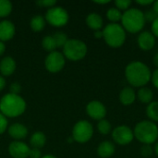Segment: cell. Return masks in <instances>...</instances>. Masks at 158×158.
<instances>
[{
    "mask_svg": "<svg viewBox=\"0 0 158 158\" xmlns=\"http://www.w3.org/2000/svg\"><path fill=\"white\" fill-rule=\"evenodd\" d=\"M125 78L132 88H142L151 81L152 71L145 63L132 61L125 68Z\"/></svg>",
    "mask_w": 158,
    "mask_h": 158,
    "instance_id": "1",
    "label": "cell"
},
{
    "mask_svg": "<svg viewBox=\"0 0 158 158\" xmlns=\"http://www.w3.org/2000/svg\"><path fill=\"white\" fill-rule=\"evenodd\" d=\"M26 110V102L19 94H6L0 99V112L6 118H17Z\"/></svg>",
    "mask_w": 158,
    "mask_h": 158,
    "instance_id": "2",
    "label": "cell"
},
{
    "mask_svg": "<svg viewBox=\"0 0 158 158\" xmlns=\"http://www.w3.org/2000/svg\"><path fill=\"white\" fill-rule=\"evenodd\" d=\"M120 22L126 32L128 31L130 33H137L143 31L146 23L144 13L136 7H131L122 13Z\"/></svg>",
    "mask_w": 158,
    "mask_h": 158,
    "instance_id": "3",
    "label": "cell"
},
{
    "mask_svg": "<svg viewBox=\"0 0 158 158\" xmlns=\"http://www.w3.org/2000/svg\"><path fill=\"white\" fill-rule=\"evenodd\" d=\"M133 134L141 143L152 145L158 141V126L151 120H142L135 125Z\"/></svg>",
    "mask_w": 158,
    "mask_h": 158,
    "instance_id": "4",
    "label": "cell"
},
{
    "mask_svg": "<svg viewBox=\"0 0 158 158\" xmlns=\"http://www.w3.org/2000/svg\"><path fill=\"white\" fill-rule=\"evenodd\" d=\"M126 31L119 23H109L103 30V39L112 48L121 47L126 41Z\"/></svg>",
    "mask_w": 158,
    "mask_h": 158,
    "instance_id": "5",
    "label": "cell"
},
{
    "mask_svg": "<svg viewBox=\"0 0 158 158\" xmlns=\"http://www.w3.org/2000/svg\"><path fill=\"white\" fill-rule=\"evenodd\" d=\"M88 52V47L83 41L78 39H69L63 46L65 58L70 61H80L83 59Z\"/></svg>",
    "mask_w": 158,
    "mask_h": 158,
    "instance_id": "6",
    "label": "cell"
},
{
    "mask_svg": "<svg viewBox=\"0 0 158 158\" xmlns=\"http://www.w3.org/2000/svg\"><path fill=\"white\" fill-rule=\"evenodd\" d=\"M94 135V127L87 120L78 121L72 129V138L79 143H88Z\"/></svg>",
    "mask_w": 158,
    "mask_h": 158,
    "instance_id": "7",
    "label": "cell"
},
{
    "mask_svg": "<svg viewBox=\"0 0 158 158\" xmlns=\"http://www.w3.org/2000/svg\"><path fill=\"white\" fill-rule=\"evenodd\" d=\"M44 19L54 27H63L69 21V13L62 6H53L48 8Z\"/></svg>",
    "mask_w": 158,
    "mask_h": 158,
    "instance_id": "8",
    "label": "cell"
},
{
    "mask_svg": "<svg viewBox=\"0 0 158 158\" xmlns=\"http://www.w3.org/2000/svg\"><path fill=\"white\" fill-rule=\"evenodd\" d=\"M111 135L113 141L118 145H128L134 139L133 131L127 125H119L116 127L112 130Z\"/></svg>",
    "mask_w": 158,
    "mask_h": 158,
    "instance_id": "9",
    "label": "cell"
},
{
    "mask_svg": "<svg viewBox=\"0 0 158 158\" xmlns=\"http://www.w3.org/2000/svg\"><path fill=\"white\" fill-rule=\"evenodd\" d=\"M66 58L64 55L57 51H53L48 54L44 60L45 69L51 73H56L63 69L65 67Z\"/></svg>",
    "mask_w": 158,
    "mask_h": 158,
    "instance_id": "10",
    "label": "cell"
},
{
    "mask_svg": "<svg viewBox=\"0 0 158 158\" xmlns=\"http://www.w3.org/2000/svg\"><path fill=\"white\" fill-rule=\"evenodd\" d=\"M87 115L94 120H102L106 116V107L105 105L97 100L91 101L86 106Z\"/></svg>",
    "mask_w": 158,
    "mask_h": 158,
    "instance_id": "11",
    "label": "cell"
},
{
    "mask_svg": "<svg viewBox=\"0 0 158 158\" xmlns=\"http://www.w3.org/2000/svg\"><path fill=\"white\" fill-rule=\"evenodd\" d=\"M8 153L13 158L29 157L30 147L23 142L14 141L8 146Z\"/></svg>",
    "mask_w": 158,
    "mask_h": 158,
    "instance_id": "12",
    "label": "cell"
},
{
    "mask_svg": "<svg viewBox=\"0 0 158 158\" xmlns=\"http://www.w3.org/2000/svg\"><path fill=\"white\" fill-rule=\"evenodd\" d=\"M137 44L143 51H150L156 45V37L151 31H143L137 37Z\"/></svg>",
    "mask_w": 158,
    "mask_h": 158,
    "instance_id": "13",
    "label": "cell"
},
{
    "mask_svg": "<svg viewBox=\"0 0 158 158\" xmlns=\"http://www.w3.org/2000/svg\"><path fill=\"white\" fill-rule=\"evenodd\" d=\"M15 25L10 20L0 21V41L6 42L11 40L15 35Z\"/></svg>",
    "mask_w": 158,
    "mask_h": 158,
    "instance_id": "14",
    "label": "cell"
},
{
    "mask_svg": "<svg viewBox=\"0 0 158 158\" xmlns=\"http://www.w3.org/2000/svg\"><path fill=\"white\" fill-rule=\"evenodd\" d=\"M137 98V94L135 92V90L132 87L127 86L124 87L118 95V99L119 102L123 105V106H131L132 105L135 100Z\"/></svg>",
    "mask_w": 158,
    "mask_h": 158,
    "instance_id": "15",
    "label": "cell"
},
{
    "mask_svg": "<svg viewBox=\"0 0 158 158\" xmlns=\"http://www.w3.org/2000/svg\"><path fill=\"white\" fill-rule=\"evenodd\" d=\"M8 134L14 140H22L28 135V129L20 123H14L7 129Z\"/></svg>",
    "mask_w": 158,
    "mask_h": 158,
    "instance_id": "16",
    "label": "cell"
},
{
    "mask_svg": "<svg viewBox=\"0 0 158 158\" xmlns=\"http://www.w3.org/2000/svg\"><path fill=\"white\" fill-rule=\"evenodd\" d=\"M116 152L115 144L109 141L102 142L97 147V155L101 158L111 157Z\"/></svg>",
    "mask_w": 158,
    "mask_h": 158,
    "instance_id": "17",
    "label": "cell"
},
{
    "mask_svg": "<svg viewBox=\"0 0 158 158\" xmlns=\"http://www.w3.org/2000/svg\"><path fill=\"white\" fill-rule=\"evenodd\" d=\"M86 24L93 31H100L103 28L104 20L101 15L96 12H92L86 17Z\"/></svg>",
    "mask_w": 158,
    "mask_h": 158,
    "instance_id": "18",
    "label": "cell"
},
{
    "mask_svg": "<svg viewBox=\"0 0 158 158\" xmlns=\"http://www.w3.org/2000/svg\"><path fill=\"white\" fill-rule=\"evenodd\" d=\"M16 70V62L13 57L6 56L0 61V72L4 76H10Z\"/></svg>",
    "mask_w": 158,
    "mask_h": 158,
    "instance_id": "19",
    "label": "cell"
},
{
    "mask_svg": "<svg viewBox=\"0 0 158 158\" xmlns=\"http://www.w3.org/2000/svg\"><path fill=\"white\" fill-rule=\"evenodd\" d=\"M137 98L139 99V101L143 104H146V105H149L151 102H153V99H154V93L153 91L144 86V87H142L138 90L137 92Z\"/></svg>",
    "mask_w": 158,
    "mask_h": 158,
    "instance_id": "20",
    "label": "cell"
},
{
    "mask_svg": "<svg viewBox=\"0 0 158 158\" xmlns=\"http://www.w3.org/2000/svg\"><path fill=\"white\" fill-rule=\"evenodd\" d=\"M46 143V137L44 132L42 131H36L34 132L30 140V143L32 148L35 149H40L42 148Z\"/></svg>",
    "mask_w": 158,
    "mask_h": 158,
    "instance_id": "21",
    "label": "cell"
},
{
    "mask_svg": "<svg viewBox=\"0 0 158 158\" xmlns=\"http://www.w3.org/2000/svg\"><path fill=\"white\" fill-rule=\"evenodd\" d=\"M31 28L33 31L38 32L43 31L45 26V19L41 15H35L31 19Z\"/></svg>",
    "mask_w": 158,
    "mask_h": 158,
    "instance_id": "22",
    "label": "cell"
},
{
    "mask_svg": "<svg viewBox=\"0 0 158 158\" xmlns=\"http://www.w3.org/2000/svg\"><path fill=\"white\" fill-rule=\"evenodd\" d=\"M146 115L149 120L158 122V101H153L146 107Z\"/></svg>",
    "mask_w": 158,
    "mask_h": 158,
    "instance_id": "23",
    "label": "cell"
},
{
    "mask_svg": "<svg viewBox=\"0 0 158 158\" xmlns=\"http://www.w3.org/2000/svg\"><path fill=\"white\" fill-rule=\"evenodd\" d=\"M106 18L111 23H118L121 20L122 11H120L117 7H110L106 11Z\"/></svg>",
    "mask_w": 158,
    "mask_h": 158,
    "instance_id": "24",
    "label": "cell"
},
{
    "mask_svg": "<svg viewBox=\"0 0 158 158\" xmlns=\"http://www.w3.org/2000/svg\"><path fill=\"white\" fill-rule=\"evenodd\" d=\"M97 130H98V131L101 134L107 135V134H109V133L112 132V125H111V123L108 120H106V119L104 118V119L98 121Z\"/></svg>",
    "mask_w": 158,
    "mask_h": 158,
    "instance_id": "25",
    "label": "cell"
},
{
    "mask_svg": "<svg viewBox=\"0 0 158 158\" xmlns=\"http://www.w3.org/2000/svg\"><path fill=\"white\" fill-rule=\"evenodd\" d=\"M42 46L44 50L48 52H53L56 48L55 40L53 38V35H46L43 40H42Z\"/></svg>",
    "mask_w": 158,
    "mask_h": 158,
    "instance_id": "26",
    "label": "cell"
},
{
    "mask_svg": "<svg viewBox=\"0 0 158 158\" xmlns=\"http://www.w3.org/2000/svg\"><path fill=\"white\" fill-rule=\"evenodd\" d=\"M12 11V4L8 0H0V18L7 17Z\"/></svg>",
    "mask_w": 158,
    "mask_h": 158,
    "instance_id": "27",
    "label": "cell"
},
{
    "mask_svg": "<svg viewBox=\"0 0 158 158\" xmlns=\"http://www.w3.org/2000/svg\"><path fill=\"white\" fill-rule=\"evenodd\" d=\"M53 38L55 40V43H56V48L57 47H62L66 44V43L68 42V36L66 33L64 32H61V31H57L56 32L54 35H53Z\"/></svg>",
    "mask_w": 158,
    "mask_h": 158,
    "instance_id": "28",
    "label": "cell"
},
{
    "mask_svg": "<svg viewBox=\"0 0 158 158\" xmlns=\"http://www.w3.org/2000/svg\"><path fill=\"white\" fill-rule=\"evenodd\" d=\"M131 0H117L115 1V6L120 11H126L131 8Z\"/></svg>",
    "mask_w": 158,
    "mask_h": 158,
    "instance_id": "29",
    "label": "cell"
},
{
    "mask_svg": "<svg viewBox=\"0 0 158 158\" xmlns=\"http://www.w3.org/2000/svg\"><path fill=\"white\" fill-rule=\"evenodd\" d=\"M37 6H41V7H53L55 6V5L56 4V0H39L35 2Z\"/></svg>",
    "mask_w": 158,
    "mask_h": 158,
    "instance_id": "30",
    "label": "cell"
},
{
    "mask_svg": "<svg viewBox=\"0 0 158 158\" xmlns=\"http://www.w3.org/2000/svg\"><path fill=\"white\" fill-rule=\"evenodd\" d=\"M154 153V149L152 148L151 145H147V144H143L141 148V155L144 157H149L153 155Z\"/></svg>",
    "mask_w": 158,
    "mask_h": 158,
    "instance_id": "31",
    "label": "cell"
},
{
    "mask_svg": "<svg viewBox=\"0 0 158 158\" xmlns=\"http://www.w3.org/2000/svg\"><path fill=\"white\" fill-rule=\"evenodd\" d=\"M7 123L6 118L0 112V135L7 130Z\"/></svg>",
    "mask_w": 158,
    "mask_h": 158,
    "instance_id": "32",
    "label": "cell"
},
{
    "mask_svg": "<svg viewBox=\"0 0 158 158\" xmlns=\"http://www.w3.org/2000/svg\"><path fill=\"white\" fill-rule=\"evenodd\" d=\"M156 17H158L157 15H156L154 11H152V10H149V11H147V12H145V13H144L145 21L153 22V21L156 19Z\"/></svg>",
    "mask_w": 158,
    "mask_h": 158,
    "instance_id": "33",
    "label": "cell"
},
{
    "mask_svg": "<svg viewBox=\"0 0 158 158\" xmlns=\"http://www.w3.org/2000/svg\"><path fill=\"white\" fill-rule=\"evenodd\" d=\"M10 93L11 94H19V92H20V89H21V86L19 82H13L11 85H10Z\"/></svg>",
    "mask_w": 158,
    "mask_h": 158,
    "instance_id": "34",
    "label": "cell"
},
{
    "mask_svg": "<svg viewBox=\"0 0 158 158\" xmlns=\"http://www.w3.org/2000/svg\"><path fill=\"white\" fill-rule=\"evenodd\" d=\"M151 30H152V33L154 34V36L156 38H158V17L152 22L151 24Z\"/></svg>",
    "mask_w": 158,
    "mask_h": 158,
    "instance_id": "35",
    "label": "cell"
},
{
    "mask_svg": "<svg viewBox=\"0 0 158 158\" xmlns=\"http://www.w3.org/2000/svg\"><path fill=\"white\" fill-rule=\"evenodd\" d=\"M29 157L30 158H41L42 157V154H41V151H40V149H35V148H31V149H30Z\"/></svg>",
    "mask_w": 158,
    "mask_h": 158,
    "instance_id": "36",
    "label": "cell"
},
{
    "mask_svg": "<svg viewBox=\"0 0 158 158\" xmlns=\"http://www.w3.org/2000/svg\"><path fill=\"white\" fill-rule=\"evenodd\" d=\"M153 85L158 90V69H156L153 73H152V78H151Z\"/></svg>",
    "mask_w": 158,
    "mask_h": 158,
    "instance_id": "37",
    "label": "cell"
},
{
    "mask_svg": "<svg viewBox=\"0 0 158 158\" xmlns=\"http://www.w3.org/2000/svg\"><path fill=\"white\" fill-rule=\"evenodd\" d=\"M136 4L140 6H150L154 4L153 0H136Z\"/></svg>",
    "mask_w": 158,
    "mask_h": 158,
    "instance_id": "38",
    "label": "cell"
},
{
    "mask_svg": "<svg viewBox=\"0 0 158 158\" xmlns=\"http://www.w3.org/2000/svg\"><path fill=\"white\" fill-rule=\"evenodd\" d=\"M94 37L96 39H101L103 38V30H100V31H95L94 33Z\"/></svg>",
    "mask_w": 158,
    "mask_h": 158,
    "instance_id": "39",
    "label": "cell"
},
{
    "mask_svg": "<svg viewBox=\"0 0 158 158\" xmlns=\"http://www.w3.org/2000/svg\"><path fill=\"white\" fill-rule=\"evenodd\" d=\"M5 87H6V81L2 76H0V91L4 90Z\"/></svg>",
    "mask_w": 158,
    "mask_h": 158,
    "instance_id": "40",
    "label": "cell"
},
{
    "mask_svg": "<svg viewBox=\"0 0 158 158\" xmlns=\"http://www.w3.org/2000/svg\"><path fill=\"white\" fill-rule=\"evenodd\" d=\"M6 51V45L4 44V42H1L0 41V56H2Z\"/></svg>",
    "mask_w": 158,
    "mask_h": 158,
    "instance_id": "41",
    "label": "cell"
},
{
    "mask_svg": "<svg viewBox=\"0 0 158 158\" xmlns=\"http://www.w3.org/2000/svg\"><path fill=\"white\" fill-rule=\"evenodd\" d=\"M153 11L158 16V0L154 2V4H153Z\"/></svg>",
    "mask_w": 158,
    "mask_h": 158,
    "instance_id": "42",
    "label": "cell"
},
{
    "mask_svg": "<svg viewBox=\"0 0 158 158\" xmlns=\"http://www.w3.org/2000/svg\"><path fill=\"white\" fill-rule=\"evenodd\" d=\"M154 64L156 67V69H158V52L155 55V56H154Z\"/></svg>",
    "mask_w": 158,
    "mask_h": 158,
    "instance_id": "43",
    "label": "cell"
},
{
    "mask_svg": "<svg viewBox=\"0 0 158 158\" xmlns=\"http://www.w3.org/2000/svg\"><path fill=\"white\" fill-rule=\"evenodd\" d=\"M95 4H98V5H106V4H108L110 3L109 0H106V1H94Z\"/></svg>",
    "mask_w": 158,
    "mask_h": 158,
    "instance_id": "44",
    "label": "cell"
},
{
    "mask_svg": "<svg viewBox=\"0 0 158 158\" xmlns=\"http://www.w3.org/2000/svg\"><path fill=\"white\" fill-rule=\"evenodd\" d=\"M154 152H155V154L158 156V141L156 143V145L154 147Z\"/></svg>",
    "mask_w": 158,
    "mask_h": 158,
    "instance_id": "45",
    "label": "cell"
},
{
    "mask_svg": "<svg viewBox=\"0 0 158 158\" xmlns=\"http://www.w3.org/2000/svg\"><path fill=\"white\" fill-rule=\"evenodd\" d=\"M41 158H56L55 156H53V155H45V156H42Z\"/></svg>",
    "mask_w": 158,
    "mask_h": 158,
    "instance_id": "46",
    "label": "cell"
}]
</instances>
